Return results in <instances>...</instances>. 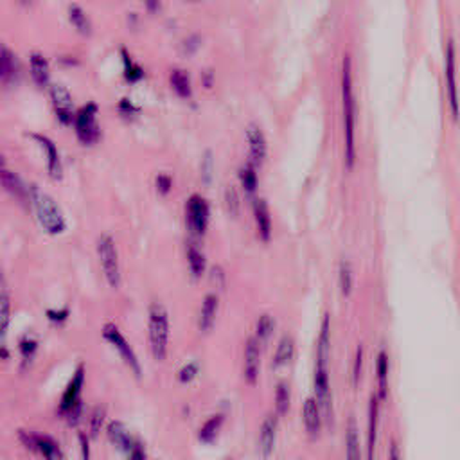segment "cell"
Instances as JSON below:
<instances>
[{
	"label": "cell",
	"instance_id": "obj_40",
	"mask_svg": "<svg viewBox=\"0 0 460 460\" xmlns=\"http://www.w3.org/2000/svg\"><path fill=\"white\" fill-rule=\"evenodd\" d=\"M103 419H105V407H95L94 412H92V417H90L92 435H97V432H100Z\"/></svg>",
	"mask_w": 460,
	"mask_h": 460
},
{
	"label": "cell",
	"instance_id": "obj_41",
	"mask_svg": "<svg viewBox=\"0 0 460 460\" xmlns=\"http://www.w3.org/2000/svg\"><path fill=\"white\" fill-rule=\"evenodd\" d=\"M361 363H363V347H356V356H354V367H353V381L354 385H358L360 381V373H361Z\"/></svg>",
	"mask_w": 460,
	"mask_h": 460
},
{
	"label": "cell",
	"instance_id": "obj_24",
	"mask_svg": "<svg viewBox=\"0 0 460 460\" xmlns=\"http://www.w3.org/2000/svg\"><path fill=\"white\" fill-rule=\"evenodd\" d=\"M16 70H18L16 56L8 47L2 46V49H0V77H2V81L9 83L16 76Z\"/></svg>",
	"mask_w": 460,
	"mask_h": 460
},
{
	"label": "cell",
	"instance_id": "obj_2",
	"mask_svg": "<svg viewBox=\"0 0 460 460\" xmlns=\"http://www.w3.org/2000/svg\"><path fill=\"white\" fill-rule=\"evenodd\" d=\"M31 200L35 203L36 216H38L40 225L50 234H60L65 228V218L61 213L60 205L50 194L43 193L38 189V186H31L29 189Z\"/></svg>",
	"mask_w": 460,
	"mask_h": 460
},
{
	"label": "cell",
	"instance_id": "obj_19",
	"mask_svg": "<svg viewBox=\"0 0 460 460\" xmlns=\"http://www.w3.org/2000/svg\"><path fill=\"white\" fill-rule=\"evenodd\" d=\"M218 302H220V299H218V293L214 291H209L205 297H203L198 316V327L202 331H207V329H210V326H213L214 316H216L218 311Z\"/></svg>",
	"mask_w": 460,
	"mask_h": 460
},
{
	"label": "cell",
	"instance_id": "obj_30",
	"mask_svg": "<svg viewBox=\"0 0 460 460\" xmlns=\"http://www.w3.org/2000/svg\"><path fill=\"white\" fill-rule=\"evenodd\" d=\"M69 18L76 26V29L81 31L83 35H88L92 31L90 18H88V15L83 11V8L80 4H69Z\"/></svg>",
	"mask_w": 460,
	"mask_h": 460
},
{
	"label": "cell",
	"instance_id": "obj_14",
	"mask_svg": "<svg viewBox=\"0 0 460 460\" xmlns=\"http://www.w3.org/2000/svg\"><path fill=\"white\" fill-rule=\"evenodd\" d=\"M322 408H320L319 401L315 397H308L304 403V410H302V417H304L306 432L309 437L316 439L320 435V428H322Z\"/></svg>",
	"mask_w": 460,
	"mask_h": 460
},
{
	"label": "cell",
	"instance_id": "obj_17",
	"mask_svg": "<svg viewBox=\"0 0 460 460\" xmlns=\"http://www.w3.org/2000/svg\"><path fill=\"white\" fill-rule=\"evenodd\" d=\"M107 432H108V439H110V442L119 449V451L132 453V449H134L135 444H137V441L132 439V435H129L128 430L122 426V422L119 421L110 422Z\"/></svg>",
	"mask_w": 460,
	"mask_h": 460
},
{
	"label": "cell",
	"instance_id": "obj_1",
	"mask_svg": "<svg viewBox=\"0 0 460 460\" xmlns=\"http://www.w3.org/2000/svg\"><path fill=\"white\" fill-rule=\"evenodd\" d=\"M342 101H343V135H346V164L353 166L356 159L354 144V124H356V101L353 94V70L351 56L346 54L342 61Z\"/></svg>",
	"mask_w": 460,
	"mask_h": 460
},
{
	"label": "cell",
	"instance_id": "obj_5",
	"mask_svg": "<svg viewBox=\"0 0 460 460\" xmlns=\"http://www.w3.org/2000/svg\"><path fill=\"white\" fill-rule=\"evenodd\" d=\"M97 255H100L101 268H103L108 284L112 288H119V284H121L119 255L117 248H115V241L110 234H101L97 237Z\"/></svg>",
	"mask_w": 460,
	"mask_h": 460
},
{
	"label": "cell",
	"instance_id": "obj_15",
	"mask_svg": "<svg viewBox=\"0 0 460 460\" xmlns=\"http://www.w3.org/2000/svg\"><path fill=\"white\" fill-rule=\"evenodd\" d=\"M378 422H380V396L373 394L369 401V428H367V459H374L378 441Z\"/></svg>",
	"mask_w": 460,
	"mask_h": 460
},
{
	"label": "cell",
	"instance_id": "obj_26",
	"mask_svg": "<svg viewBox=\"0 0 460 460\" xmlns=\"http://www.w3.org/2000/svg\"><path fill=\"white\" fill-rule=\"evenodd\" d=\"M293 351H295V342H293V336L291 335H282L281 340H279L277 343V349H275V354H274V360H272V365L277 369V367L284 365V363H288L289 360H291L293 356Z\"/></svg>",
	"mask_w": 460,
	"mask_h": 460
},
{
	"label": "cell",
	"instance_id": "obj_12",
	"mask_svg": "<svg viewBox=\"0 0 460 460\" xmlns=\"http://www.w3.org/2000/svg\"><path fill=\"white\" fill-rule=\"evenodd\" d=\"M259 367H261V343L255 336H248L245 343V361L243 374L248 383H255L259 376Z\"/></svg>",
	"mask_w": 460,
	"mask_h": 460
},
{
	"label": "cell",
	"instance_id": "obj_43",
	"mask_svg": "<svg viewBox=\"0 0 460 460\" xmlns=\"http://www.w3.org/2000/svg\"><path fill=\"white\" fill-rule=\"evenodd\" d=\"M169 187H171V176H169L168 173H159V175H156V189H159L160 193H168Z\"/></svg>",
	"mask_w": 460,
	"mask_h": 460
},
{
	"label": "cell",
	"instance_id": "obj_3",
	"mask_svg": "<svg viewBox=\"0 0 460 460\" xmlns=\"http://www.w3.org/2000/svg\"><path fill=\"white\" fill-rule=\"evenodd\" d=\"M149 343H151V353L156 361H162L168 353V338H169V316L168 309L164 308L160 302L149 304Z\"/></svg>",
	"mask_w": 460,
	"mask_h": 460
},
{
	"label": "cell",
	"instance_id": "obj_42",
	"mask_svg": "<svg viewBox=\"0 0 460 460\" xmlns=\"http://www.w3.org/2000/svg\"><path fill=\"white\" fill-rule=\"evenodd\" d=\"M210 173H213V159H210V151H205L202 159V176L205 182L210 180Z\"/></svg>",
	"mask_w": 460,
	"mask_h": 460
},
{
	"label": "cell",
	"instance_id": "obj_22",
	"mask_svg": "<svg viewBox=\"0 0 460 460\" xmlns=\"http://www.w3.org/2000/svg\"><path fill=\"white\" fill-rule=\"evenodd\" d=\"M29 61H31V74H33V80L36 81L38 85H47L49 81V63H47L46 56L38 50H33L29 54Z\"/></svg>",
	"mask_w": 460,
	"mask_h": 460
},
{
	"label": "cell",
	"instance_id": "obj_23",
	"mask_svg": "<svg viewBox=\"0 0 460 460\" xmlns=\"http://www.w3.org/2000/svg\"><path fill=\"white\" fill-rule=\"evenodd\" d=\"M187 261H189V270L193 277H200L205 270V254L193 240L187 243Z\"/></svg>",
	"mask_w": 460,
	"mask_h": 460
},
{
	"label": "cell",
	"instance_id": "obj_31",
	"mask_svg": "<svg viewBox=\"0 0 460 460\" xmlns=\"http://www.w3.org/2000/svg\"><path fill=\"white\" fill-rule=\"evenodd\" d=\"M221 424H223V415L221 414H216V415H213V417L207 419L205 424L202 426V430H200V434H198L200 441L207 442V444H209V442H213L214 439H216L218 432H220Z\"/></svg>",
	"mask_w": 460,
	"mask_h": 460
},
{
	"label": "cell",
	"instance_id": "obj_37",
	"mask_svg": "<svg viewBox=\"0 0 460 460\" xmlns=\"http://www.w3.org/2000/svg\"><path fill=\"white\" fill-rule=\"evenodd\" d=\"M121 53H122V58H124V76L128 77L129 81L141 80V77L144 76V70H142L141 67L129 58V54L126 53L124 49H121Z\"/></svg>",
	"mask_w": 460,
	"mask_h": 460
},
{
	"label": "cell",
	"instance_id": "obj_34",
	"mask_svg": "<svg viewBox=\"0 0 460 460\" xmlns=\"http://www.w3.org/2000/svg\"><path fill=\"white\" fill-rule=\"evenodd\" d=\"M338 281H340V289H342L343 295H349L351 288H353V268H351V262L347 261V259H342V261H340Z\"/></svg>",
	"mask_w": 460,
	"mask_h": 460
},
{
	"label": "cell",
	"instance_id": "obj_51",
	"mask_svg": "<svg viewBox=\"0 0 460 460\" xmlns=\"http://www.w3.org/2000/svg\"><path fill=\"white\" fill-rule=\"evenodd\" d=\"M148 8H160V4H156V2H148Z\"/></svg>",
	"mask_w": 460,
	"mask_h": 460
},
{
	"label": "cell",
	"instance_id": "obj_13",
	"mask_svg": "<svg viewBox=\"0 0 460 460\" xmlns=\"http://www.w3.org/2000/svg\"><path fill=\"white\" fill-rule=\"evenodd\" d=\"M247 139L250 144V156L255 166H261L267 159V137L262 134L261 126L250 122L247 126Z\"/></svg>",
	"mask_w": 460,
	"mask_h": 460
},
{
	"label": "cell",
	"instance_id": "obj_48",
	"mask_svg": "<svg viewBox=\"0 0 460 460\" xmlns=\"http://www.w3.org/2000/svg\"><path fill=\"white\" fill-rule=\"evenodd\" d=\"M80 444H81V453H83V460H88V453H90V446H88V441L87 437H85L83 434L80 435Z\"/></svg>",
	"mask_w": 460,
	"mask_h": 460
},
{
	"label": "cell",
	"instance_id": "obj_36",
	"mask_svg": "<svg viewBox=\"0 0 460 460\" xmlns=\"http://www.w3.org/2000/svg\"><path fill=\"white\" fill-rule=\"evenodd\" d=\"M36 346H38V342H36V338L31 335V333H26V335L22 336V340H20V353H22L23 358V365H27V363L33 360Z\"/></svg>",
	"mask_w": 460,
	"mask_h": 460
},
{
	"label": "cell",
	"instance_id": "obj_29",
	"mask_svg": "<svg viewBox=\"0 0 460 460\" xmlns=\"http://www.w3.org/2000/svg\"><path fill=\"white\" fill-rule=\"evenodd\" d=\"M275 327V320L274 316L270 315V313H262V315H259L257 322H255V338L259 340V343H264L268 338H270L272 331H274Z\"/></svg>",
	"mask_w": 460,
	"mask_h": 460
},
{
	"label": "cell",
	"instance_id": "obj_8",
	"mask_svg": "<svg viewBox=\"0 0 460 460\" xmlns=\"http://www.w3.org/2000/svg\"><path fill=\"white\" fill-rule=\"evenodd\" d=\"M95 114H97V105L94 101H88L87 105L76 112V119H74V126H76V134L81 142L85 144H92L100 139L101 129L97 121H95Z\"/></svg>",
	"mask_w": 460,
	"mask_h": 460
},
{
	"label": "cell",
	"instance_id": "obj_21",
	"mask_svg": "<svg viewBox=\"0 0 460 460\" xmlns=\"http://www.w3.org/2000/svg\"><path fill=\"white\" fill-rule=\"evenodd\" d=\"M2 183H4L6 191H9L20 202H27V198H31V193H27V187L23 186L22 180L18 178V175L9 171L8 168L2 169Z\"/></svg>",
	"mask_w": 460,
	"mask_h": 460
},
{
	"label": "cell",
	"instance_id": "obj_47",
	"mask_svg": "<svg viewBox=\"0 0 460 460\" xmlns=\"http://www.w3.org/2000/svg\"><path fill=\"white\" fill-rule=\"evenodd\" d=\"M129 460H146V453L141 442H137L135 448L132 449V453H129Z\"/></svg>",
	"mask_w": 460,
	"mask_h": 460
},
{
	"label": "cell",
	"instance_id": "obj_6",
	"mask_svg": "<svg viewBox=\"0 0 460 460\" xmlns=\"http://www.w3.org/2000/svg\"><path fill=\"white\" fill-rule=\"evenodd\" d=\"M209 221V203L202 194H191L186 202V223L191 236H202Z\"/></svg>",
	"mask_w": 460,
	"mask_h": 460
},
{
	"label": "cell",
	"instance_id": "obj_10",
	"mask_svg": "<svg viewBox=\"0 0 460 460\" xmlns=\"http://www.w3.org/2000/svg\"><path fill=\"white\" fill-rule=\"evenodd\" d=\"M446 80H448V94L449 105L455 117L460 114V101H459V87H456V58H455V40L449 38L446 46Z\"/></svg>",
	"mask_w": 460,
	"mask_h": 460
},
{
	"label": "cell",
	"instance_id": "obj_28",
	"mask_svg": "<svg viewBox=\"0 0 460 460\" xmlns=\"http://www.w3.org/2000/svg\"><path fill=\"white\" fill-rule=\"evenodd\" d=\"M169 81H171L173 88L178 92L183 97H189L191 95V77L187 74V70L180 69V67H173L171 73H169Z\"/></svg>",
	"mask_w": 460,
	"mask_h": 460
},
{
	"label": "cell",
	"instance_id": "obj_4",
	"mask_svg": "<svg viewBox=\"0 0 460 460\" xmlns=\"http://www.w3.org/2000/svg\"><path fill=\"white\" fill-rule=\"evenodd\" d=\"M85 380V367L83 363H80L76 369V373L70 378L69 385L65 388L63 396H61L60 407H58V412L60 415L67 417V421L70 424H76L81 417V401H80V392L81 387H83Z\"/></svg>",
	"mask_w": 460,
	"mask_h": 460
},
{
	"label": "cell",
	"instance_id": "obj_27",
	"mask_svg": "<svg viewBox=\"0 0 460 460\" xmlns=\"http://www.w3.org/2000/svg\"><path fill=\"white\" fill-rule=\"evenodd\" d=\"M346 451L347 460H361V449H360V435L356 430V422L351 419L349 426L346 432Z\"/></svg>",
	"mask_w": 460,
	"mask_h": 460
},
{
	"label": "cell",
	"instance_id": "obj_33",
	"mask_svg": "<svg viewBox=\"0 0 460 460\" xmlns=\"http://www.w3.org/2000/svg\"><path fill=\"white\" fill-rule=\"evenodd\" d=\"M275 410L277 415H286L289 410V387L284 381H279L275 388Z\"/></svg>",
	"mask_w": 460,
	"mask_h": 460
},
{
	"label": "cell",
	"instance_id": "obj_7",
	"mask_svg": "<svg viewBox=\"0 0 460 460\" xmlns=\"http://www.w3.org/2000/svg\"><path fill=\"white\" fill-rule=\"evenodd\" d=\"M18 437L20 442H22L29 451L36 453V455L42 456V459L63 460V453H61L60 444H58L53 437H49V435L36 434V432H20Z\"/></svg>",
	"mask_w": 460,
	"mask_h": 460
},
{
	"label": "cell",
	"instance_id": "obj_25",
	"mask_svg": "<svg viewBox=\"0 0 460 460\" xmlns=\"http://www.w3.org/2000/svg\"><path fill=\"white\" fill-rule=\"evenodd\" d=\"M376 374H378V396H380V400H383V397H387V392H388V354L385 349H381L380 353H378Z\"/></svg>",
	"mask_w": 460,
	"mask_h": 460
},
{
	"label": "cell",
	"instance_id": "obj_44",
	"mask_svg": "<svg viewBox=\"0 0 460 460\" xmlns=\"http://www.w3.org/2000/svg\"><path fill=\"white\" fill-rule=\"evenodd\" d=\"M47 316H49L53 322H63L67 316H69V309L61 308V309H47Z\"/></svg>",
	"mask_w": 460,
	"mask_h": 460
},
{
	"label": "cell",
	"instance_id": "obj_9",
	"mask_svg": "<svg viewBox=\"0 0 460 460\" xmlns=\"http://www.w3.org/2000/svg\"><path fill=\"white\" fill-rule=\"evenodd\" d=\"M103 335H105V338H107L108 342H110L112 346L119 351V353H121L122 360L126 361V365H128L129 369L134 370L135 376H141V363H139L134 349L129 347V343L126 342V338L122 336V333L119 331V327L115 326V323L107 322L103 327Z\"/></svg>",
	"mask_w": 460,
	"mask_h": 460
},
{
	"label": "cell",
	"instance_id": "obj_35",
	"mask_svg": "<svg viewBox=\"0 0 460 460\" xmlns=\"http://www.w3.org/2000/svg\"><path fill=\"white\" fill-rule=\"evenodd\" d=\"M225 205H227L228 213L232 214V216H237L241 202H240V194H237L236 186H232V183H228V186L225 187Z\"/></svg>",
	"mask_w": 460,
	"mask_h": 460
},
{
	"label": "cell",
	"instance_id": "obj_18",
	"mask_svg": "<svg viewBox=\"0 0 460 460\" xmlns=\"http://www.w3.org/2000/svg\"><path fill=\"white\" fill-rule=\"evenodd\" d=\"M254 216H255V225H257V234L261 240H270L272 234V218L270 210H268L267 200L259 196V198L254 200Z\"/></svg>",
	"mask_w": 460,
	"mask_h": 460
},
{
	"label": "cell",
	"instance_id": "obj_16",
	"mask_svg": "<svg viewBox=\"0 0 460 460\" xmlns=\"http://www.w3.org/2000/svg\"><path fill=\"white\" fill-rule=\"evenodd\" d=\"M275 437H277V417L268 415L261 426V434H259V448L264 459L272 455L275 448Z\"/></svg>",
	"mask_w": 460,
	"mask_h": 460
},
{
	"label": "cell",
	"instance_id": "obj_38",
	"mask_svg": "<svg viewBox=\"0 0 460 460\" xmlns=\"http://www.w3.org/2000/svg\"><path fill=\"white\" fill-rule=\"evenodd\" d=\"M2 336H6L9 326V295L8 288H6V282H2Z\"/></svg>",
	"mask_w": 460,
	"mask_h": 460
},
{
	"label": "cell",
	"instance_id": "obj_11",
	"mask_svg": "<svg viewBox=\"0 0 460 460\" xmlns=\"http://www.w3.org/2000/svg\"><path fill=\"white\" fill-rule=\"evenodd\" d=\"M50 100H53L54 110H56L58 119L65 124H69L76 119V114H74L73 108V95H70L69 88L61 83L50 85Z\"/></svg>",
	"mask_w": 460,
	"mask_h": 460
},
{
	"label": "cell",
	"instance_id": "obj_39",
	"mask_svg": "<svg viewBox=\"0 0 460 460\" xmlns=\"http://www.w3.org/2000/svg\"><path fill=\"white\" fill-rule=\"evenodd\" d=\"M196 374H198V363H196V361H191V363H187V365H183L182 369H180L178 380L182 381V383H187V381L193 380Z\"/></svg>",
	"mask_w": 460,
	"mask_h": 460
},
{
	"label": "cell",
	"instance_id": "obj_46",
	"mask_svg": "<svg viewBox=\"0 0 460 460\" xmlns=\"http://www.w3.org/2000/svg\"><path fill=\"white\" fill-rule=\"evenodd\" d=\"M119 110H121L122 114H134V112H137V107L129 100L122 97V100L119 101Z\"/></svg>",
	"mask_w": 460,
	"mask_h": 460
},
{
	"label": "cell",
	"instance_id": "obj_32",
	"mask_svg": "<svg viewBox=\"0 0 460 460\" xmlns=\"http://www.w3.org/2000/svg\"><path fill=\"white\" fill-rule=\"evenodd\" d=\"M240 180L248 194L254 193L255 187H257V173H255V164L252 160L245 162L240 168Z\"/></svg>",
	"mask_w": 460,
	"mask_h": 460
},
{
	"label": "cell",
	"instance_id": "obj_50",
	"mask_svg": "<svg viewBox=\"0 0 460 460\" xmlns=\"http://www.w3.org/2000/svg\"><path fill=\"white\" fill-rule=\"evenodd\" d=\"M388 460H401L400 448H397L396 442H392L390 444V455H388Z\"/></svg>",
	"mask_w": 460,
	"mask_h": 460
},
{
	"label": "cell",
	"instance_id": "obj_45",
	"mask_svg": "<svg viewBox=\"0 0 460 460\" xmlns=\"http://www.w3.org/2000/svg\"><path fill=\"white\" fill-rule=\"evenodd\" d=\"M210 279H213V282H216V286L225 284V274L220 264H214V267L210 268Z\"/></svg>",
	"mask_w": 460,
	"mask_h": 460
},
{
	"label": "cell",
	"instance_id": "obj_20",
	"mask_svg": "<svg viewBox=\"0 0 460 460\" xmlns=\"http://www.w3.org/2000/svg\"><path fill=\"white\" fill-rule=\"evenodd\" d=\"M33 137L47 149V168H49L50 176L54 178H60L61 176V160H60V153H58V148L54 146V142L50 141L47 135L42 134H33Z\"/></svg>",
	"mask_w": 460,
	"mask_h": 460
},
{
	"label": "cell",
	"instance_id": "obj_49",
	"mask_svg": "<svg viewBox=\"0 0 460 460\" xmlns=\"http://www.w3.org/2000/svg\"><path fill=\"white\" fill-rule=\"evenodd\" d=\"M198 36H191V38H186L183 40V46H186V49L187 50H193V49H196V47H198Z\"/></svg>",
	"mask_w": 460,
	"mask_h": 460
}]
</instances>
